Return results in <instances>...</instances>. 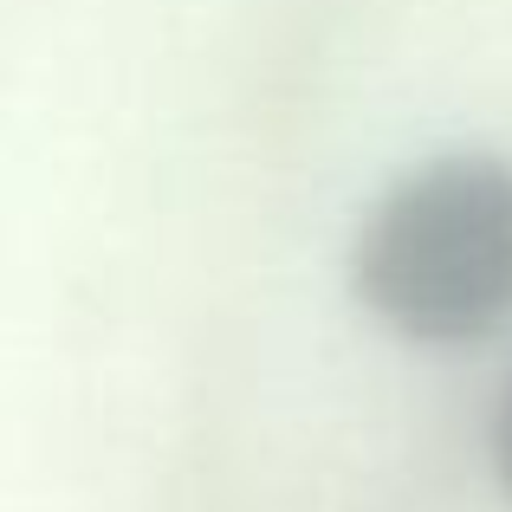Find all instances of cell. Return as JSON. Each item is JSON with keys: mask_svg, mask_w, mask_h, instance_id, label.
Instances as JSON below:
<instances>
[{"mask_svg": "<svg viewBox=\"0 0 512 512\" xmlns=\"http://www.w3.org/2000/svg\"><path fill=\"white\" fill-rule=\"evenodd\" d=\"M350 286L396 338H493L512 318V163L454 150L389 182L357 227Z\"/></svg>", "mask_w": 512, "mask_h": 512, "instance_id": "6da1fadb", "label": "cell"}, {"mask_svg": "<svg viewBox=\"0 0 512 512\" xmlns=\"http://www.w3.org/2000/svg\"><path fill=\"white\" fill-rule=\"evenodd\" d=\"M493 474H500V487L512 493V383H506V396H500V409H493Z\"/></svg>", "mask_w": 512, "mask_h": 512, "instance_id": "7a4b0ae2", "label": "cell"}]
</instances>
